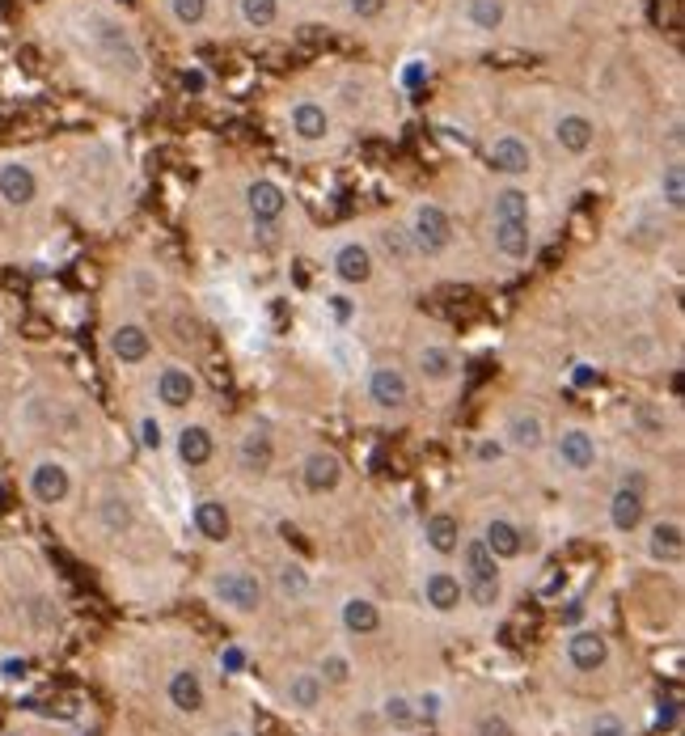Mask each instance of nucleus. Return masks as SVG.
<instances>
[{
  "mask_svg": "<svg viewBox=\"0 0 685 736\" xmlns=\"http://www.w3.org/2000/svg\"><path fill=\"white\" fill-rule=\"evenodd\" d=\"M402 229H406V238L414 246V258H436L453 246V221L436 199H419Z\"/></svg>",
  "mask_w": 685,
  "mask_h": 736,
  "instance_id": "nucleus-1",
  "label": "nucleus"
},
{
  "mask_svg": "<svg viewBox=\"0 0 685 736\" xmlns=\"http://www.w3.org/2000/svg\"><path fill=\"white\" fill-rule=\"evenodd\" d=\"M457 550H462V567H465L462 592L479 609H491L495 601H499V559L482 546V538H470V542L457 546Z\"/></svg>",
  "mask_w": 685,
  "mask_h": 736,
  "instance_id": "nucleus-2",
  "label": "nucleus"
},
{
  "mask_svg": "<svg viewBox=\"0 0 685 736\" xmlns=\"http://www.w3.org/2000/svg\"><path fill=\"white\" fill-rule=\"evenodd\" d=\"M411 394H414L411 372H406L402 364H372L368 368L364 398L372 402L381 415H398V411H406V406H411Z\"/></svg>",
  "mask_w": 685,
  "mask_h": 736,
  "instance_id": "nucleus-3",
  "label": "nucleus"
},
{
  "mask_svg": "<svg viewBox=\"0 0 685 736\" xmlns=\"http://www.w3.org/2000/svg\"><path fill=\"white\" fill-rule=\"evenodd\" d=\"M330 275H335L343 289H364L368 280L377 275V255L372 246L360 238H343L330 250Z\"/></svg>",
  "mask_w": 685,
  "mask_h": 736,
  "instance_id": "nucleus-4",
  "label": "nucleus"
},
{
  "mask_svg": "<svg viewBox=\"0 0 685 736\" xmlns=\"http://www.w3.org/2000/svg\"><path fill=\"white\" fill-rule=\"evenodd\" d=\"M546 445H555V457L563 470H572V474H589L597 457H601V448H597V436L584 428V423H567V428H558Z\"/></svg>",
  "mask_w": 685,
  "mask_h": 736,
  "instance_id": "nucleus-5",
  "label": "nucleus"
},
{
  "mask_svg": "<svg viewBox=\"0 0 685 736\" xmlns=\"http://www.w3.org/2000/svg\"><path fill=\"white\" fill-rule=\"evenodd\" d=\"M94 43L97 51L111 60L119 72H131V77H140V47H136V38L128 34V26H119L111 17H94Z\"/></svg>",
  "mask_w": 685,
  "mask_h": 736,
  "instance_id": "nucleus-6",
  "label": "nucleus"
},
{
  "mask_svg": "<svg viewBox=\"0 0 685 736\" xmlns=\"http://www.w3.org/2000/svg\"><path fill=\"white\" fill-rule=\"evenodd\" d=\"M106 347H111V360L123 368H140L153 360V330L144 322L128 318V322H114L111 335H106Z\"/></svg>",
  "mask_w": 685,
  "mask_h": 736,
  "instance_id": "nucleus-7",
  "label": "nucleus"
},
{
  "mask_svg": "<svg viewBox=\"0 0 685 736\" xmlns=\"http://www.w3.org/2000/svg\"><path fill=\"white\" fill-rule=\"evenodd\" d=\"M153 398L165 406V411H187L199 402V377L195 368L187 364H161L157 377H153Z\"/></svg>",
  "mask_w": 685,
  "mask_h": 736,
  "instance_id": "nucleus-8",
  "label": "nucleus"
},
{
  "mask_svg": "<svg viewBox=\"0 0 685 736\" xmlns=\"http://www.w3.org/2000/svg\"><path fill=\"white\" fill-rule=\"evenodd\" d=\"M212 597L221 606L238 609V614H255L263 606V580L255 572H246V567H229V572H221L212 580Z\"/></svg>",
  "mask_w": 685,
  "mask_h": 736,
  "instance_id": "nucleus-9",
  "label": "nucleus"
},
{
  "mask_svg": "<svg viewBox=\"0 0 685 736\" xmlns=\"http://www.w3.org/2000/svg\"><path fill=\"white\" fill-rule=\"evenodd\" d=\"M411 368L423 385H453L462 377V355L448 343H423V347H414Z\"/></svg>",
  "mask_w": 685,
  "mask_h": 736,
  "instance_id": "nucleus-10",
  "label": "nucleus"
},
{
  "mask_svg": "<svg viewBox=\"0 0 685 736\" xmlns=\"http://www.w3.org/2000/svg\"><path fill=\"white\" fill-rule=\"evenodd\" d=\"M26 487H30V496L38 499V504L55 508V504H64V499L72 496V470H68L60 457H38V462L30 465Z\"/></svg>",
  "mask_w": 685,
  "mask_h": 736,
  "instance_id": "nucleus-11",
  "label": "nucleus"
},
{
  "mask_svg": "<svg viewBox=\"0 0 685 736\" xmlns=\"http://www.w3.org/2000/svg\"><path fill=\"white\" fill-rule=\"evenodd\" d=\"M246 212H250L255 229H275L288 212V191L275 178H255L246 187Z\"/></svg>",
  "mask_w": 685,
  "mask_h": 736,
  "instance_id": "nucleus-12",
  "label": "nucleus"
},
{
  "mask_svg": "<svg viewBox=\"0 0 685 736\" xmlns=\"http://www.w3.org/2000/svg\"><path fill=\"white\" fill-rule=\"evenodd\" d=\"M288 128H292V136H297L301 145H326L335 119H330V111L322 106L318 97H297V102L288 106Z\"/></svg>",
  "mask_w": 685,
  "mask_h": 736,
  "instance_id": "nucleus-13",
  "label": "nucleus"
},
{
  "mask_svg": "<svg viewBox=\"0 0 685 736\" xmlns=\"http://www.w3.org/2000/svg\"><path fill=\"white\" fill-rule=\"evenodd\" d=\"M643 513H647V491H643V479L639 474H626L622 487L609 496V525L618 533H635L643 525Z\"/></svg>",
  "mask_w": 685,
  "mask_h": 736,
  "instance_id": "nucleus-14",
  "label": "nucleus"
},
{
  "mask_svg": "<svg viewBox=\"0 0 685 736\" xmlns=\"http://www.w3.org/2000/svg\"><path fill=\"white\" fill-rule=\"evenodd\" d=\"M487 165L504 178H525L533 170V145H529L525 136H516V131H504L487 148Z\"/></svg>",
  "mask_w": 685,
  "mask_h": 736,
  "instance_id": "nucleus-15",
  "label": "nucleus"
},
{
  "mask_svg": "<svg viewBox=\"0 0 685 736\" xmlns=\"http://www.w3.org/2000/svg\"><path fill=\"white\" fill-rule=\"evenodd\" d=\"M301 482L309 496H326V491H335L338 482H343V457H338L335 448H309L301 462Z\"/></svg>",
  "mask_w": 685,
  "mask_h": 736,
  "instance_id": "nucleus-16",
  "label": "nucleus"
},
{
  "mask_svg": "<svg viewBox=\"0 0 685 736\" xmlns=\"http://www.w3.org/2000/svg\"><path fill=\"white\" fill-rule=\"evenodd\" d=\"M34 199H38V174H34L26 161H4L0 165V204L4 208H30Z\"/></svg>",
  "mask_w": 685,
  "mask_h": 736,
  "instance_id": "nucleus-17",
  "label": "nucleus"
},
{
  "mask_svg": "<svg viewBox=\"0 0 685 736\" xmlns=\"http://www.w3.org/2000/svg\"><path fill=\"white\" fill-rule=\"evenodd\" d=\"M174 453L187 470H204L216 457V432L207 423H182L174 432Z\"/></svg>",
  "mask_w": 685,
  "mask_h": 736,
  "instance_id": "nucleus-18",
  "label": "nucleus"
},
{
  "mask_svg": "<svg viewBox=\"0 0 685 736\" xmlns=\"http://www.w3.org/2000/svg\"><path fill=\"white\" fill-rule=\"evenodd\" d=\"M555 145L567 153V157H584L592 145H597V123H592L584 111H563L555 119Z\"/></svg>",
  "mask_w": 685,
  "mask_h": 736,
  "instance_id": "nucleus-19",
  "label": "nucleus"
},
{
  "mask_svg": "<svg viewBox=\"0 0 685 736\" xmlns=\"http://www.w3.org/2000/svg\"><path fill=\"white\" fill-rule=\"evenodd\" d=\"M275 462V436L267 423H250L238 440V465L246 474H267Z\"/></svg>",
  "mask_w": 685,
  "mask_h": 736,
  "instance_id": "nucleus-20",
  "label": "nucleus"
},
{
  "mask_svg": "<svg viewBox=\"0 0 685 736\" xmlns=\"http://www.w3.org/2000/svg\"><path fill=\"white\" fill-rule=\"evenodd\" d=\"M550 432H546V419L538 411H512L504 419V445L516 448V453H538L546 448Z\"/></svg>",
  "mask_w": 685,
  "mask_h": 736,
  "instance_id": "nucleus-21",
  "label": "nucleus"
},
{
  "mask_svg": "<svg viewBox=\"0 0 685 736\" xmlns=\"http://www.w3.org/2000/svg\"><path fill=\"white\" fill-rule=\"evenodd\" d=\"M491 246L495 255L521 263L533 255V229H529V221H491Z\"/></svg>",
  "mask_w": 685,
  "mask_h": 736,
  "instance_id": "nucleus-22",
  "label": "nucleus"
},
{
  "mask_svg": "<svg viewBox=\"0 0 685 736\" xmlns=\"http://www.w3.org/2000/svg\"><path fill=\"white\" fill-rule=\"evenodd\" d=\"M567 660H572V669H580V673H597L609 660L606 635H601V631H572V640H567Z\"/></svg>",
  "mask_w": 685,
  "mask_h": 736,
  "instance_id": "nucleus-23",
  "label": "nucleus"
},
{
  "mask_svg": "<svg viewBox=\"0 0 685 736\" xmlns=\"http://www.w3.org/2000/svg\"><path fill=\"white\" fill-rule=\"evenodd\" d=\"M482 546L491 550L495 559H516V555L525 550V533H521V525L508 521V516H491L487 529H482Z\"/></svg>",
  "mask_w": 685,
  "mask_h": 736,
  "instance_id": "nucleus-24",
  "label": "nucleus"
},
{
  "mask_svg": "<svg viewBox=\"0 0 685 736\" xmlns=\"http://www.w3.org/2000/svg\"><path fill=\"white\" fill-rule=\"evenodd\" d=\"M647 555L656 563H681L685 555V529L681 521H656L647 529Z\"/></svg>",
  "mask_w": 685,
  "mask_h": 736,
  "instance_id": "nucleus-25",
  "label": "nucleus"
},
{
  "mask_svg": "<svg viewBox=\"0 0 685 736\" xmlns=\"http://www.w3.org/2000/svg\"><path fill=\"white\" fill-rule=\"evenodd\" d=\"M191 521L199 529V538H207V542H224L233 533V516H229V508H224L221 499H199Z\"/></svg>",
  "mask_w": 685,
  "mask_h": 736,
  "instance_id": "nucleus-26",
  "label": "nucleus"
},
{
  "mask_svg": "<svg viewBox=\"0 0 685 736\" xmlns=\"http://www.w3.org/2000/svg\"><path fill=\"white\" fill-rule=\"evenodd\" d=\"M204 682H199V673L195 669H178L174 677H170V703H174V711H182V715H199L204 711Z\"/></svg>",
  "mask_w": 685,
  "mask_h": 736,
  "instance_id": "nucleus-27",
  "label": "nucleus"
},
{
  "mask_svg": "<svg viewBox=\"0 0 685 736\" xmlns=\"http://www.w3.org/2000/svg\"><path fill=\"white\" fill-rule=\"evenodd\" d=\"M423 538L436 555H457V546H462V521L453 513H431L423 521Z\"/></svg>",
  "mask_w": 685,
  "mask_h": 736,
  "instance_id": "nucleus-28",
  "label": "nucleus"
},
{
  "mask_svg": "<svg viewBox=\"0 0 685 736\" xmlns=\"http://www.w3.org/2000/svg\"><path fill=\"white\" fill-rule=\"evenodd\" d=\"M462 17L465 26H474L479 34H495L504 30V21H508V0H465Z\"/></svg>",
  "mask_w": 685,
  "mask_h": 736,
  "instance_id": "nucleus-29",
  "label": "nucleus"
},
{
  "mask_svg": "<svg viewBox=\"0 0 685 736\" xmlns=\"http://www.w3.org/2000/svg\"><path fill=\"white\" fill-rule=\"evenodd\" d=\"M338 618H343V626H347L351 635L381 631V609H377V601H368V597H347L343 609H338Z\"/></svg>",
  "mask_w": 685,
  "mask_h": 736,
  "instance_id": "nucleus-30",
  "label": "nucleus"
},
{
  "mask_svg": "<svg viewBox=\"0 0 685 736\" xmlns=\"http://www.w3.org/2000/svg\"><path fill=\"white\" fill-rule=\"evenodd\" d=\"M423 597H428L431 609L448 614V609L462 606V580L453 576V572H431V576L423 580Z\"/></svg>",
  "mask_w": 685,
  "mask_h": 736,
  "instance_id": "nucleus-31",
  "label": "nucleus"
},
{
  "mask_svg": "<svg viewBox=\"0 0 685 736\" xmlns=\"http://www.w3.org/2000/svg\"><path fill=\"white\" fill-rule=\"evenodd\" d=\"M533 216V204L521 187H499L491 199V221H529Z\"/></svg>",
  "mask_w": 685,
  "mask_h": 736,
  "instance_id": "nucleus-32",
  "label": "nucleus"
},
{
  "mask_svg": "<svg viewBox=\"0 0 685 736\" xmlns=\"http://www.w3.org/2000/svg\"><path fill=\"white\" fill-rule=\"evenodd\" d=\"M238 21L246 30H271L280 21V0H238Z\"/></svg>",
  "mask_w": 685,
  "mask_h": 736,
  "instance_id": "nucleus-33",
  "label": "nucleus"
},
{
  "mask_svg": "<svg viewBox=\"0 0 685 736\" xmlns=\"http://www.w3.org/2000/svg\"><path fill=\"white\" fill-rule=\"evenodd\" d=\"M322 690H326V682H322L318 673H292V682H288V703L301 707V711H313V707L322 703Z\"/></svg>",
  "mask_w": 685,
  "mask_h": 736,
  "instance_id": "nucleus-34",
  "label": "nucleus"
},
{
  "mask_svg": "<svg viewBox=\"0 0 685 736\" xmlns=\"http://www.w3.org/2000/svg\"><path fill=\"white\" fill-rule=\"evenodd\" d=\"M660 199H664L672 212L685 208V170H681V161H669V165L660 170Z\"/></svg>",
  "mask_w": 685,
  "mask_h": 736,
  "instance_id": "nucleus-35",
  "label": "nucleus"
},
{
  "mask_svg": "<svg viewBox=\"0 0 685 736\" xmlns=\"http://www.w3.org/2000/svg\"><path fill=\"white\" fill-rule=\"evenodd\" d=\"M165 9L174 17L182 30H195V26H204L207 13H212V0H165Z\"/></svg>",
  "mask_w": 685,
  "mask_h": 736,
  "instance_id": "nucleus-36",
  "label": "nucleus"
},
{
  "mask_svg": "<svg viewBox=\"0 0 685 736\" xmlns=\"http://www.w3.org/2000/svg\"><path fill=\"white\" fill-rule=\"evenodd\" d=\"M381 246H385V255L394 258V263H411V258H414V246H411V238H406V229H402V224H385V229H381Z\"/></svg>",
  "mask_w": 685,
  "mask_h": 736,
  "instance_id": "nucleus-37",
  "label": "nucleus"
},
{
  "mask_svg": "<svg viewBox=\"0 0 685 736\" xmlns=\"http://www.w3.org/2000/svg\"><path fill=\"white\" fill-rule=\"evenodd\" d=\"M136 436H140V445L148 448V453H161V448H165V428H161V419L153 415V411L136 419Z\"/></svg>",
  "mask_w": 685,
  "mask_h": 736,
  "instance_id": "nucleus-38",
  "label": "nucleus"
},
{
  "mask_svg": "<svg viewBox=\"0 0 685 736\" xmlns=\"http://www.w3.org/2000/svg\"><path fill=\"white\" fill-rule=\"evenodd\" d=\"M280 592L284 597H305L309 592V576H305L301 563H284L280 567Z\"/></svg>",
  "mask_w": 685,
  "mask_h": 736,
  "instance_id": "nucleus-39",
  "label": "nucleus"
},
{
  "mask_svg": "<svg viewBox=\"0 0 685 736\" xmlns=\"http://www.w3.org/2000/svg\"><path fill=\"white\" fill-rule=\"evenodd\" d=\"M385 720L394 723V728H414V703L411 698H402V694H394V698H385Z\"/></svg>",
  "mask_w": 685,
  "mask_h": 736,
  "instance_id": "nucleus-40",
  "label": "nucleus"
},
{
  "mask_svg": "<svg viewBox=\"0 0 685 736\" xmlns=\"http://www.w3.org/2000/svg\"><path fill=\"white\" fill-rule=\"evenodd\" d=\"M322 682H330V686H343L351 677V660L347 657H338V652H330V657H322V673H318Z\"/></svg>",
  "mask_w": 685,
  "mask_h": 736,
  "instance_id": "nucleus-41",
  "label": "nucleus"
},
{
  "mask_svg": "<svg viewBox=\"0 0 685 736\" xmlns=\"http://www.w3.org/2000/svg\"><path fill=\"white\" fill-rule=\"evenodd\" d=\"M347 13L355 21H381L389 13V0H347Z\"/></svg>",
  "mask_w": 685,
  "mask_h": 736,
  "instance_id": "nucleus-42",
  "label": "nucleus"
},
{
  "mask_svg": "<svg viewBox=\"0 0 685 736\" xmlns=\"http://www.w3.org/2000/svg\"><path fill=\"white\" fill-rule=\"evenodd\" d=\"M635 423L647 436H664V415H656L652 402H639V406H635Z\"/></svg>",
  "mask_w": 685,
  "mask_h": 736,
  "instance_id": "nucleus-43",
  "label": "nucleus"
},
{
  "mask_svg": "<svg viewBox=\"0 0 685 736\" xmlns=\"http://www.w3.org/2000/svg\"><path fill=\"white\" fill-rule=\"evenodd\" d=\"M428 77H431V68L428 64H423V60H411V64H406V68H402V85H406V89H419V85H428Z\"/></svg>",
  "mask_w": 685,
  "mask_h": 736,
  "instance_id": "nucleus-44",
  "label": "nucleus"
},
{
  "mask_svg": "<svg viewBox=\"0 0 685 736\" xmlns=\"http://www.w3.org/2000/svg\"><path fill=\"white\" fill-rule=\"evenodd\" d=\"M479 736H516V732H512V723L504 720V715L487 711V715L479 720Z\"/></svg>",
  "mask_w": 685,
  "mask_h": 736,
  "instance_id": "nucleus-45",
  "label": "nucleus"
},
{
  "mask_svg": "<svg viewBox=\"0 0 685 736\" xmlns=\"http://www.w3.org/2000/svg\"><path fill=\"white\" fill-rule=\"evenodd\" d=\"M589 736H631V732H626V723H622L618 715H597Z\"/></svg>",
  "mask_w": 685,
  "mask_h": 736,
  "instance_id": "nucleus-46",
  "label": "nucleus"
},
{
  "mask_svg": "<svg viewBox=\"0 0 685 736\" xmlns=\"http://www.w3.org/2000/svg\"><path fill=\"white\" fill-rule=\"evenodd\" d=\"M436 715H440V694H423V698L414 703V720L436 723Z\"/></svg>",
  "mask_w": 685,
  "mask_h": 736,
  "instance_id": "nucleus-47",
  "label": "nucleus"
},
{
  "mask_svg": "<svg viewBox=\"0 0 685 736\" xmlns=\"http://www.w3.org/2000/svg\"><path fill=\"white\" fill-rule=\"evenodd\" d=\"M178 80H182V89H187V94H204V89H207V77L199 72V68H182V77H178Z\"/></svg>",
  "mask_w": 685,
  "mask_h": 736,
  "instance_id": "nucleus-48",
  "label": "nucleus"
},
{
  "mask_svg": "<svg viewBox=\"0 0 685 736\" xmlns=\"http://www.w3.org/2000/svg\"><path fill=\"white\" fill-rule=\"evenodd\" d=\"M474 457H479V462H499V457H504V440H479V445H474Z\"/></svg>",
  "mask_w": 685,
  "mask_h": 736,
  "instance_id": "nucleus-49",
  "label": "nucleus"
},
{
  "mask_svg": "<svg viewBox=\"0 0 685 736\" xmlns=\"http://www.w3.org/2000/svg\"><path fill=\"white\" fill-rule=\"evenodd\" d=\"M221 669L224 673H241V669H246V652H241V648H224V652H221Z\"/></svg>",
  "mask_w": 685,
  "mask_h": 736,
  "instance_id": "nucleus-50",
  "label": "nucleus"
},
{
  "mask_svg": "<svg viewBox=\"0 0 685 736\" xmlns=\"http://www.w3.org/2000/svg\"><path fill=\"white\" fill-rule=\"evenodd\" d=\"M330 309H335V318H338V322H347L351 314H355V305H351V297H343V292H335V297H330Z\"/></svg>",
  "mask_w": 685,
  "mask_h": 736,
  "instance_id": "nucleus-51",
  "label": "nucleus"
},
{
  "mask_svg": "<svg viewBox=\"0 0 685 736\" xmlns=\"http://www.w3.org/2000/svg\"><path fill=\"white\" fill-rule=\"evenodd\" d=\"M572 381H575V385H592V381H597L592 364H575V368H572Z\"/></svg>",
  "mask_w": 685,
  "mask_h": 736,
  "instance_id": "nucleus-52",
  "label": "nucleus"
},
{
  "mask_svg": "<svg viewBox=\"0 0 685 736\" xmlns=\"http://www.w3.org/2000/svg\"><path fill=\"white\" fill-rule=\"evenodd\" d=\"M233 736H246V732H233Z\"/></svg>",
  "mask_w": 685,
  "mask_h": 736,
  "instance_id": "nucleus-53",
  "label": "nucleus"
}]
</instances>
